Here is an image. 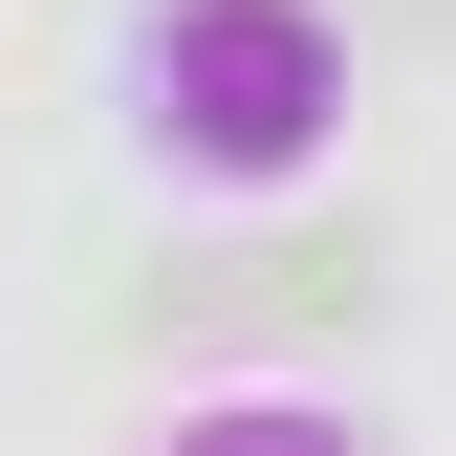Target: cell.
<instances>
[{
    "label": "cell",
    "mask_w": 456,
    "mask_h": 456,
    "mask_svg": "<svg viewBox=\"0 0 456 456\" xmlns=\"http://www.w3.org/2000/svg\"><path fill=\"white\" fill-rule=\"evenodd\" d=\"M175 456H348L326 413H217V435H175Z\"/></svg>",
    "instance_id": "obj_3"
},
{
    "label": "cell",
    "mask_w": 456,
    "mask_h": 456,
    "mask_svg": "<svg viewBox=\"0 0 456 456\" xmlns=\"http://www.w3.org/2000/svg\"><path fill=\"white\" fill-rule=\"evenodd\" d=\"M196 109V152H305L326 109V22L305 0H175L152 22V131Z\"/></svg>",
    "instance_id": "obj_1"
},
{
    "label": "cell",
    "mask_w": 456,
    "mask_h": 456,
    "mask_svg": "<svg viewBox=\"0 0 456 456\" xmlns=\"http://www.w3.org/2000/svg\"><path fill=\"white\" fill-rule=\"evenodd\" d=\"M152 348L175 326H370V217H326V240H217V261H152Z\"/></svg>",
    "instance_id": "obj_2"
}]
</instances>
